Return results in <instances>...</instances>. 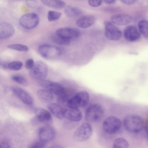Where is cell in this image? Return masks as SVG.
<instances>
[{"instance_id":"6da1fadb","label":"cell","mask_w":148,"mask_h":148,"mask_svg":"<svg viewBox=\"0 0 148 148\" xmlns=\"http://www.w3.org/2000/svg\"><path fill=\"white\" fill-rule=\"evenodd\" d=\"M123 125L127 131L132 133L140 132L144 127V121L142 118L134 114L127 116L124 119Z\"/></svg>"},{"instance_id":"7a4b0ae2","label":"cell","mask_w":148,"mask_h":148,"mask_svg":"<svg viewBox=\"0 0 148 148\" xmlns=\"http://www.w3.org/2000/svg\"><path fill=\"white\" fill-rule=\"evenodd\" d=\"M40 85L45 89L56 95L58 98H62L67 95L64 88L56 82L48 80H41Z\"/></svg>"},{"instance_id":"3957f363","label":"cell","mask_w":148,"mask_h":148,"mask_svg":"<svg viewBox=\"0 0 148 148\" xmlns=\"http://www.w3.org/2000/svg\"><path fill=\"white\" fill-rule=\"evenodd\" d=\"M89 99L88 93L86 91H82L69 98L66 103L69 108H78L85 106L88 103Z\"/></svg>"},{"instance_id":"277c9868","label":"cell","mask_w":148,"mask_h":148,"mask_svg":"<svg viewBox=\"0 0 148 148\" xmlns=\"http://www.w3.org/2000/svg\"><path fill=\"white\" fill-rule=\"evenodd\" d=\"M92 132L91 125L89 123H84L75 131L73 135V139L78 142L86 140L90 137Z\"/></svg>"},{"instance_id":"5b68a950","label":"cell","mask_w":148,"mask_h":148,"mask_svg":"<svg viewBox=\"0 0 148 148\" xmlns=\"http://www.w3.org/2000/svg\"><path fill=\"white\" fill-rule=\"evenodd\" d=\"M121 122L118 118L114 116L107 117L103 121L102 127L105 132L109 134L116 133L120 130Z\"/></svg>"},{"instance_id":"8992f818","label":"cell","mask_w":148,"mask_h":148,"mask_svg":"<svg viewBox=\"0 0 148 148\" xmlns=\"http://www.w3.org/2000/svg\"><path fill=\"white\" fill-rule=\"evenodd\" d=\"M104 113L102 107L97 104L90 106L86 109L85 112V119L89 122H95L101 119Z\"/></svg>"},{"instance_id":"52a82bcc","label":"cell","mask_w":148,"mask_h":148,"mask_svg":"<svg viewBox=\"0 0 148 148\" xmlns=\"http://www.w3.org/2000/svg\"><path fill=\"white\" fill-rule=\"evenodd\" d=\"M30 74L34 78L40 80L44 79L48 73V68L47 64L41 61H38L34 63L30 70Z\"/></svg>"},{"instance_id":"ba28073f","label":"cell","mask_w":148,"mask_h":148,"mask_svg":"<svg viewBox=\"0 0 148 148\" xmlns=\"http://www.w3.org/2000/svg\"><path fill=\"white\" fill-rule=\"evenodd\" d=\"M39 51L44 58L48 60H54L61 54L60 49L57 47L49 45H43L40 46Z\"/></svg>"},{"instance_id":"9c48e42d","label":"cell","mask_w":148,"mask_h":148,"mask_svg":"<svg viewBox=\"0 0 148 148\" xmlns=\"http://www.w3.org/2000/svg\"><path fill=\"white\" fill-rule=\"evenodd\" d=\"M39 18L37 14L34 13L25 14L20 18L19 23L23 27L30 29L36 27L39 22Z\"/></svg>"},{"instance_id":"30bf717a","label":"cell","mask_w":148,"mask_h":148,"mask_svg":"<svg viewBox=\"0 0 148 148\" xmlns=\"http://www.w3.org/2000/svg\"><path fill=\"white\" fill-rule=\"evenodd\" d=\"M105 35L108 39L117 40L122 36L120 30L112 22L106 21L104 23Z\"/></svg>"},{"instance_id":"8fae6325","label":"cell","mask_w":148,"mask_h":148,"mask_svg":"<svg viewBox=\"0 0 148 148\" xmlns=\"http://www.w3.org/2000/svg\"><path fill=\"white\" fill-rule=\"evenodd\" d=\"M38 136L39 140L46 143L54 139L56 132L52 127L49 125H46L39 129Z\"/></svg>"},{"instance_id":"7c38bea8","label":"cell","mask_w":148,"mask_h":148,"mask_svg":"<svg viewBox=\"0 0 148 148\" xmlns=\"http://www.w3.org/2000/svg\"><path fill=\"white\" fill-rule=\"evenodd\" d=\"M123 35L126 40L132 42L139 40L141 35L139 29L134 25L127 26L124 29Z\"/></svg>"},{"instance_id":"4fadbf2b","label":"cell","mask_w":148,"mask_h":148,"mask_svg":"<svg viewBox=\"0 0 148 148\" xmlns=\"http://www.w3.org/2000/svg\"><path fill=\"white\" fill-rule=\"evenodd\" d=\"M35 117L39 123L49 125L52 122V117L50 112L42 108H37L35 110Z\"/></svg>"},{"instance_id":"5bb4252c","label":"cell","mask_w":148,"mask_h":148,"mask_svg":"<svg viewBox=\"0 0 148 148\" xmlns=\"http://www.w3.org/2000/svg\"><path fill=\"white\" fill-rule=\"evenodd\" d=\"M12 90L14 94L25 104L32 105L33 100L32 97L26 91L18 87H13Z\"/></svg>"},{"instance_id":"9a60e30c","label":"cell","mask_w":148,"mask_h":148,"mask_svg":"<svg viewBox=\"0 0 148 148\" xmlns=\"http://www.w3.org/2000/svg\"><path fill=\"white\" fill-rule=\"evenodd\" d=\"M56 34L59 36L71 40L79 36L80 32L77 29L68 27L62 28L58 29Z\"/></svg>"},{"instance_id":"2e32d148","label":"cell","mask_w":148,"mask_h":148,"mask_svg":"<svg viewBox=\"0 0 148 148\" xmlns=\"http://www.w3.org/2000/svg\"><path fill=\"white\" fill-rule=\"evenodd\" d=\"M111 20L113 23L120 25H124L129 24L132 20V17L127 14H119L112 16Z\"/></svg>"},{"instance_id":"e0dca14e","label":"cell","mask_w":148,"mask_h":148,"mask_svg":"<svg viewBox=\"0 0 148 148\" xmlns=\"http://www.w3.org/2000/svg\"><path fill=\"white\" fill-rule=\"evenodd\" d=\"M14 29L12 25L3 22L0 25V38L4 39L12 36L14 33Z\"/></svg>"},{"instance_id":"ac0fdd59","label":"cell","mask_w":148,"mask_h":148,"mask_svg":"<svg viewBox=\"0 0 148 148\" xmlns=\"http://www.w3.org/2000/svg\"><path fill=\"white\" fill-rule=\"evenodd\" d=\"M82 116L81 111L77 108H69L66 109L65 118L72 121H78Z\"/></svg>"},{"instance_id":"d6986e66","label":"cell","mask_w":148,"mask_h":148,"mask_svg":"<svg viewBox=\"0 0 148 148\" xmlns=\"http://www.w3.org/2000/svg\"><path fill=\"white\" fill-rule=\"evenodd\" d=\"M48 108L50 111L58 118L62 119L65 118L66 109L60 105L54 103H50L48 105Z\"/></svg>"},{"instance_id":"ffe728a7","label":"cell","mask_w":148,"mask_h":148,"mask_svg":"<svg viewBox=\"0 0 148 148\" xmlns=\"http://www.w3.org/2000/svg\"><path fill=\"white\" fill-rule=\"evenodd\" d=\"M95 20V17L92 15H86L79 18L76 24L79 27L83 28H88L91 26Z\"/></svg>"},{"instance_id":"44dd1931","label":"cell","mask_w":148,"mask_h":148,"mask_svg":"<svg viewBox=\"0 0 148 148\" xmlns=\"http://www.w3.org/2000/svg\"><path fill=\"white\" fill-rule=\"evenodd\" d=\"M64 11L66 15L70 18L77 17L83 13V11L81 8L71 5L65 6Z\"/></svg>"},{"instance_id":"7402d4cb","label":"cell","mask_w":148,"mask_h":148,"mask_svg":"<svg viewBox=\"0 0 148 148\" xmlns=\"http://www.w3.org/2000/svg\"><path fill=\"white\" fill-rule=\"evenodd\" d=\"M37 95L40 100L45 102H50L53 99V94L46 89L39 90L37 92Z\"/></svg>"},{"instance_id":"603a6c76","label":"cell","mask_w":148,"mask_h":148,"mask_svg":"<svg viewBox=\"0 0 148 148\" xmlns=\"http://www.w3.org/2000/svg\"><path fill=\"white\" fill-rule=\"evenodd\" d=\"M44 4L56 9H62L65 6V3L61 0H40Z\"/></svg>"},{"instance_id":"cb8c5ba5","label":"cell","mask_w":148,"mask_h":148,"mask_svg":"<svg viewBox=\"0 0 148 148\" xmlns=\"http://www.w3.org/2000/svg\"><path fill=\"white\" fill-rule=\"evenodd\" d=\"M138 27L141 34L148 39V21L145 20L140 21L138 23Z\"/></svg>"},{"instance_id":"d4e9b609","label":"cell","mask_w":148,"mask_h":148,"mask_svg":"<svg viewBox=\"0 0 148 148\" xmlns=\"http://www.w3.org/2000/svg\"><path fill=\"white\" fill-rule=\"evenodd\" d=\"M113 146L114 148H127L129 147V144L127 141L125 139L123 138H118L114 140Z\"/></svg>"},{"instance_id":"484cf974","label":"cell","mask_w":148,"mask_h":148,"mask_svg":"<svg viewBox=\"0 0 148 148\" xmlns=\"http://www.w3.org/2000/svg\"><path fill=\"white\" fill-rule=\"evenodd\" d=\"M52 38L56 43L61 45H68L71 42V40L59 36L56 34L53 36Z\"/></svg>"},{"instance_id":"4316f807","label":"cell","mask_w":148,"mask_h":148,"mask_svg":"<svg viewBox=\"0 0 148 148\" xmlns=\"http://www.w3.org/2000/svg\"><path fill=\"white\" fill-rule=\"evenodd\" d=\"M11 79L13 81L22 86H26L28 85V82L27 79L21 75H14L12 76Z\"/></svg>"},{"instance_id":"83f0119b","label":"cell","mask_w":148,"mask_h":148,"mask_svg":"<svg viewBox=\"0 0 148 148\" xmlns=\"http://www.w3.org/2000/svg\"><path fill=\"white\" fill-rule=\"evenodd\" d=\"M62 14L60 12L53 10H49L47 14V18L49 21H53L59 19Z\"/></svg>"},{"instance_id":"f1b7e54d","label":"cell","mask_w":148,"mask_h":148,"mask_svg":"<svg viewBox=\"0 0 148 148\" xmlns=\"http://www.w3.org/2000/svg\"><path fill=\"white\" fill-rule=\"evenodd\" d=\"M8 47L10 49L22 52H27L29 50L27 46L21 44L10 45L8 46Z\"/></svg>"},{"instance_id":"f546056e","label":"cell","mask_w":148,"mask_h":148,"mask_svg":"<svg viewBox=\"0 0 148 148\" xmlns=\"http://www.w3.org/2000/svg\"><path fill=\"white\" fill-rule=\"evenodd\" d=\"M22 65V63L21 62L13 61L9 63L8 69L12 70L18 71L21 68Z\"/></svg>"},{"instance_id":"4dcf8cb0","label":"cell","mask_w":148,"mask_h":148,"mask_svg":"<svg viewBox=\"0 0 148 148\" xmlns=\"http://www.w3.org/2000/svg\"><path fill=\"white\" fill-rule=\"evenodd\" d=\"M46 143L39 140L32 143L29 146L31 148H42L45 147Z\"/></svg>"},{"instance_id":"1f68e13d","label":"cell","mask_w":148,"mask_h":148,"mask_svg":"<svg viewBox=\"0 0 148 148\" xmlns=\"http://www.w3.org/2000/svg\"><path fill=\"white\" fill-rule=\"evenodd\" d=\"M102 0H88L89 5L92 7H97L102 4Z\"/></svg>"},{"instance_id":"d6a6232c","label":"cell","mask_w":148,"mask_h":148,"mask_svg":"<svg viewBox=\"0 0 148 148\" xmlns=\"http://www.w3.org/2000/svg\"><path fill=\"white\" fill-rule=\"evenodd\" d=\"M34 64L33 59H29L27 60L25 63L26 68L27 69L30 70L33 67Z\"/></svg>"},{"instance_id":"836d02e7","label":"cell","mask_w":148,"mask_h":148,"mask_svg":"<svg viewBox=\"0 0 148 148\" xmlns=\"http://www.w3.org/2000/svg\"><path fill=\"white\" fill-rule=\"evenodd\" d=\"M11 145L10 142L7 140H4L0 143V147L7 148L10 147Z\"/></svg>"},{"instance_id":"e575fe53","label":"cell","mask_w":148,"mask_h":148,"mask_svg":"<svg viewBox=\"0 0 148 148\" xmlns=\"http://www.w3.org/2000/svg\"><path fill=\"white\" fill-rule=\"evenodd\" d=\"M124 3L127 5H131L134 4L137 0H120Z\"/></svg>"},{"instance_id":"d590c367","label":"cell","mask_w":148,"mask_h":148,"mask_svg":"<svg viewBox=\"0 0 148 148\" xmlns=\"http://www.w3.org/2000/svg\"><path fill=\"white\" fill-rule=\"evenodd\" d=\"M9 63L4 61H1V67L4 69H8V65Z\"/></svg>"},{"instance_id":"8d00e7d4","label":"cell","mask_w":148,"mask_h":148,"mask_svg":"<svg viewBox=\"0 0 148 148\" xmlns=\"http://www.w3.org/2000/svg\"><path fill=\"white\" fill-rule=\"evenodd\" d=\"M27 4L31 7H33L35 5V1L34 0H27Z\"/></svg>"},{"instance_id":"74e56055","label":"cell","mask_w":148,"mask_h":148,"mask_svg":"<svg viewBox=\"0 0 148 148\" xmlns=\"http://www.w3.org/2000/svg\"><path fill=\"white\" fill-rule=\"evenodd\" d=\"M144 127L145 132L147 135H148V118L144 124Z\"/></svg>"},{"instance_id":"f35d334b","label":"cell","mask_w":148,"mask_h":148,"mask_svg":"<svg viewBox=\"0 0 148 148\" xmlns=\"http://www.w3.org/2000/svg\"><path fill=\"white\" fill-rule=\"evenodd\" d=\"M103 1L107 4H111L114 3L116 0H103Z\"/></svg>"},{"instance_id":"ab89813d","label":"cell","mask_w":148,"mask_h":148,"mask_svg":"<svg viewBox=\"0 0 148 148\" xmlns=\"http://www.w3.org/2000/svg\"><path fill=\"white\" fill-rule=\"evenodd\" d=\"M146 138H147V139L148 140V135H147V137Z\"/></svg>"}]
</instances>
